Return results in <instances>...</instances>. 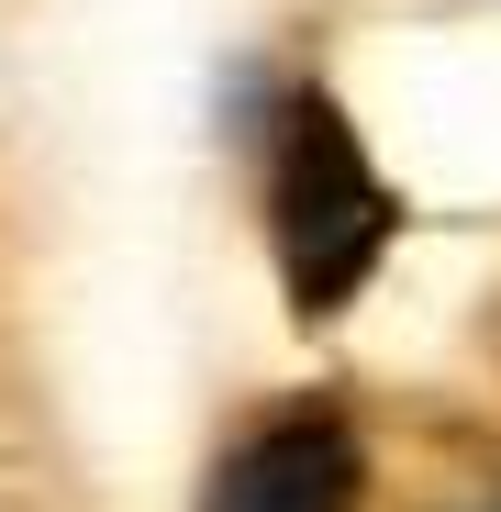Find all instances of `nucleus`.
Masks as SVG:
<instances>
[{
    "mask_svg": "<svg viewBox=\"0 0 501 512\" xmlns=\"http://www.w3.org/2000/svg\"><path fill=\"white\" fill-rule=\"evenodd\" d=\"M234 145H245V179H257V234H268L279 301L301 323L357 312L401 245V190H390L379 145L357 134V112L334 101V78L323 67H245Z\"/></svg>",
    "mask_w": 501,
    "mask_h": 512,
    "instance_id": "1",
    "label": "nucleus"
},
{
    "mask_svg": "<svg viewBox=\"0 0 501 512\" xmlns=\"http://www.w3.org/2000/svg\"><path fill=\"white\" fill-rule=\"evenodd\" d=\"M401 512H501V435H446L412 468Z\"/></svg>",
    "mask_w": 501,
    "mask_h": 512,
    "instance_id": "3",
    "label": "nucleus"
},
{
    "mask_svg": "<svg viewBox=\"0 0 501 512\" xmlns=\"http://www.w3.org/2000/svg\"><path fill=\"white\" fill-rule=\"evenodd\" d=\"M190 512H379V435L346 390H268L245 401L212 457Z\"/></svg>",
    "mask_w": 501,
    "mask_h": 512,
    "instance_id": "2",
    "label": "nucleus"
},
{
    "mask_svg": "<svg viewBox=\"0 0 501 512\" xmlns=\"http://www.w3.org/2000/svg\"><path fill=\"white\" fill-rule=\"evenodd\" d=\"M479 346H490V368H501V290H490V312H479Z\"/></svg>",
    "mask_w": 501,
    "mask_h": 512,
    "instance_id": "4",
    "label": "nucleus"
}]
</instances>
